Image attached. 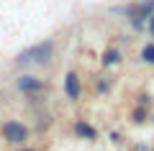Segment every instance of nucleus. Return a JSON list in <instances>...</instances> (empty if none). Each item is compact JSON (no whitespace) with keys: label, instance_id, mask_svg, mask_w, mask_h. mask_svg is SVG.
Wrapping results in <instances>:
<instances>
[{"label":"nucleus","instance_id":"1","mask_svg":"<svg viewBox=\"0 0 154 151\" xmlns=\"http://www.w3.org/2000/svg\"><path fill=\"white\" fill-rule=\"evenodd\" d=\"M54 38H46V41H38V44H31V46H26L23 51H18L16 59H13V64L16 67H26V64H46V62L54 56Z\"/></svg>","mask_w":154,"mask_h":151},{"label":"nucleus","instance_id":"2","mask_svg":"<svg viewBox=\"0 0 154 151\" xmlns=\"http://www.w3.org/2000/svg\"><path fill=\"white\" fill-rule=\"evenodd\" d=\"M0 138L5 141L8 146H26L28 143V138H31V128H28L23 120H16V118H11V120H5V123L0 125Z\"/></svg>","mask_w":154,"mask_h":151},{"label":"nucleus","instance_id":"3","mask_svg":"<svg viewBox=\"0 0 154 151\" xmlns=\"http://www.w3.org/2000/svg\"><path fill=\"white\" fill-rule=\"evenodd\" d=\"M16 90L23 92V95H28V97H36L38 92L44 90V82L36 74H21V77H16Z\"/></svg>","mask_w":154,"mask_h":151},{"label":"nucleus","instance_id":"4","mask_svg":"<svg viewBox=\"0 0 154 151\" xmlns=\"http://www.w3.org/2000/svg\"><path fill=\"white\" fill-rule=\"evenodd\" d=\"M64 95H67V100H72V103H77L80 95H82V80H80V74H77L75 69H69L64 74Z\"/></svg>","mask_w":154,"mask_h":151},{"label":"nucleus","instance_id":"5","mask_svg":"<svg viewBox=\"0 0 154 151\" xmlns=\"http://www.w3.org/2000/svg\"><path fill=\"white\" fill-rule=\"evenodd\" d=\"M72 131H75V136L80 141H90V143H93V141H98V128H95V125H90L88 120H82V118H77L75 120V125H72Z\"/></svg>","mask_w":154,"mask_h":151},{"label":"nucleus","instance_id":"6","mask_svg":"<svg viewBox=\"0 0 154 151\" xmlns=\"http://www.w3.org/2000/svg\"><path fill=\"white\" fill-rule=\"evenodd\" d=\"M123 62V51L118 46H108L103 51V54H100V64L105 67V69H110V67H118Z\"/></svg>","mask_w":154,"mask_h":151},{"label":"nucleus","instance_id":"7","mask_svg":"<svg viewBox=\"0 0 154 151\" xmlns=\"http://www.w3.org/2000/svg\"><path fill=\"white\" fill-rule=\"evenodd\" d=\"M113 85H116V80H110L108 74H100V77L93 80V90L98 92V95H108V92L113 90Z\"/></svg>","mask_w":154,"mask_h":151},{"label":"nucleus","instance_id":"8","mask_svg":"<svg viewBox=\"0 0 154 151\" xmlns=\"http://www.w3.org/2000/svg\"><path fill=\"white\" fill-rule=\"evenodd\" d=\"M146 118H149V110L141 108V105H136V108L131 110V115H128V120H131L134 125H144V123H146Z\"/></svg>","mask_w":154,"mask_h":151},{"label":"nucleus","instance_id":"9","mask_svg":"<svg viewBox=\"0 0 154 151\" xmlns=\"http://www.w3.org/2000/svg\"><path fill=\"white\" fill-rule=\"evenodd\" d=\"M141 62H144V64H152V67H154V41L146 44V46L141 49Z\"/></svg>","mask_w":154,"mask_h":151},{"label":"nucleus","instance_id":"10","mask_svg":"<svg viewBox=\"0 0 154 151\" xmlns=\"http://www.w3.org/2000/svg\"><path fill=\"white\" fill-rule=\"evenodd\" d=\"M108 138H110V143H113V146L123 143V133H121V131H110V133H108Z\"/></svg>","mask_w":154,"mask_h":151},{"label":"nucleus","instance_id":"11","mask_svg":"<svg viewBox=\"0 0 154 151\" xmlns=\"http://www.w3.org/2000/svg\"><path fill=\"white\" fill-rule=\"evenodd\" d=\"M146 31H149V36H154V16L146 21Z\"/></svg>","mask_w":154,"mask_h":151},{"label":"nucleus","instance_id":"12","mask_svg":"<svg viewBox=\"0 0 154 151\" xmlns=\"http://www.w3.org/2000/svg\"><path fill=\"white\" fill-rule=\"evenodd\" d=\"M16 151H38L36 146H21V149H16Z\"/></svg>","mask_w":154,"mask_h":151},{"label":"nucleus","instance_id":"13","mask_svg":"<svg viewBox=\"0 0 154 151\" xmlns=\"http://www.w3.org/2000/svg\"><path fill=\"white\" fill-rule=\"evenodd\" d=\"M149 120H152V123H154V113H152V115H149Z\"/></svg>","mask_w":154,"mask_h":151},{"label":"nucleus","instance_id":"14","mask_svg":"<svg viewBox=\"0 0 154 151\" xmlns=\"http://www.w3.org/2000/svg\"><path fill=\"white\" fill-rule=\"evenodd\" d=\"M152 151H154V146H152Z\"/></svg>","mask_w":154,"mask_h":151}]
</instances>
